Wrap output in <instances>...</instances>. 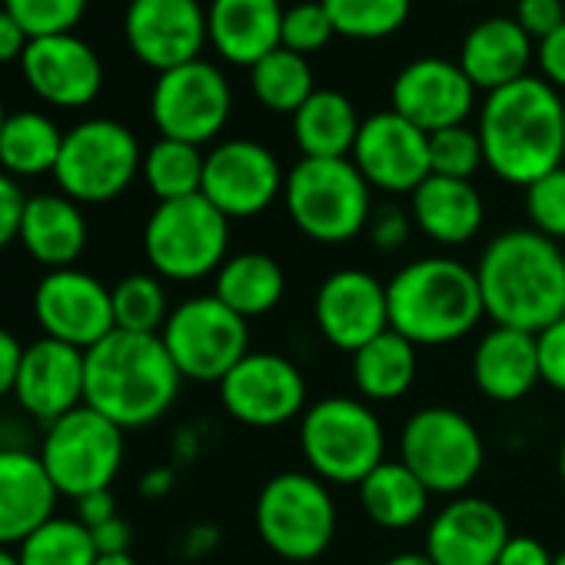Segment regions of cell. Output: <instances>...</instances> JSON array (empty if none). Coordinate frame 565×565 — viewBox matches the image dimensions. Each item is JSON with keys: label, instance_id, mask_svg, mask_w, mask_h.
Segmentation results:
<instances>
[{"label": "cell", "instance_id": "obj_55", "mask_svg": "<svg viewBox=\"0 0 565 565\" xmlns=\"http://www.w3.org/2000/svg\"><path fill=\"white\" fill-rule=\"evenodd\" d=\"M173 489V469H150L143 479H140V492L147 495V499H160V495H167Z\"/></svg>", "mask_w": 565, "mask_h": 565}, {"label": "cell", "instance_id": "obj_44", "mask_svg": "<svg viewBox=\"0 0 565 565\" xmlns=\"http://www.w3.org/2000/svg\"><path fill=\"white\" fill-rule=\"evenodd\" d=\"M413 230H416L413 213L403 210V206H396V203L376 206L373 216H370V226H366L370 243H373V249H380V253H399V249L409 243Z\"/></svg>", "mask_w": 565, "mask_h": 565}, {"label": "cell", "instance_id": "obj_26", "mask_svg": "<svg viewBox=\"0 0 565 565\" xmlns=\"http://www.w3.org/2000/svg\"><path fill=\"white\" fill-rule=\"evenodd\" d=\"M532 61L535 44L515 18H486L472 24L459 47V67L482 94L529 77Z\"/></svg>", "mask_w": 565, "mask_h": 565}, {"label": "cell", "instance_id": "obj_41", "mask_svg": "<svg viewBox=\"0 0 565 565\" xmlns=\"http://www.w3.org/2000/svg\"><path fill=\"white\" fill-rule=\"evenodd\" d=\"M429 167L436 177L452 180H472L479 167H486L479 130L472 127H449L439 134H429Z\"/></svg>", "mask_w": 565, "mask_h": 565}, {"label": "cell", "instance_id": "obj_8", "mask_svg": "<svg viewBox=\"0 0 565 565\" xmlns=\"http://www.w3.org/2000/svg\"><path fill=\"white\" fill-rule=\"evenodd\" d=\"M143 256L170 282L216 276L230 256V220L203 193L157 203L143 223Z\"/></svg>", "mask_w": 565, "mask_h": 565}, {"label": "cell", "instance_id": "obj_54", "mask_svg": "<svg viewBox=\"0 0 565 565\" xmlns=\"http://www.w3.org/2000/svg\"><path fill=\"white\" fill-rule=\"evenodd\" d=\"M216 545H220V529H213V525H193L186 532V539H183V552L193 555V558L196 555H206Z\"/></svg>", "mask_w": 565, "mask_h": 565}, {"label": "cell", "instance_id": "obj_56", "mask_svg": "<svg viewBox=\"0 0 565 565\" xmlns=\"http://www.w3.org/2000/svg\"><path fill=\"white\" fill-rule=\"evenodd\" d=\"M383 565H436L426 552H396Z\"/></svg>", "mask_w": 565, "mask_h": 565}, {"label": "cell", "instance_id": "obj_23", "mask_svg": "<svg viewBox=\"0 0 565 565\" xmlns=\"http://www.w3.org/2000/svg\"><path fill=\"white\" fill-rule=\"evenodd\" d=\"M509 535V519L495 502L456 495L429 519L423 552L436 565H495Z\"/></svg>", "mask_w": 565, "mask_h": 565}, {"label": "cell", "instance_id": "obj_34", "mask_svg": "<svg viewBox=\"0 0 565 565\" xmlns=\"http://www.w3.org/2000/svg\"><path fill=\"white\" fill-rule=\"evenodd\" d=\"M64 147V130L54 117L41 110H18L8 114V124L0 130V170L14 180H34L57 167Z\"/></svg>", "mask_w": 565, "mask_h": 565}, {"label": "cell", "instance_id": "obj_46", "mask_svg": "<svg viewBox=\"0 0 565 565\" xmlns=\"http://www.w3.org/2000/svg\"><path fill=\"white\" fill-rule=\"evenodd\" d=\"M515 21L532 41H545L552 31L565 24V4L562 0H519Z\"/></svg>", "mask_w": 565, "mask_h": 565}, {"label": "cell", "instance_id": "obj_15", "mask_svg": "<svg viewBox=\"0 0 565 565\" xmlns=\"http://www.w3.org/2000/svg\"><path fill=\"white\" fill-rule=\"evenodd\" d=\"M31 310L44 337L84 353L117 330L110 290L81 266L47 269L34 287Z\"/></svg>", "mask_w": 565, "mask_h": 565}, {"label": "cell", "instance_id": "obj_17", "mask_svg": "<svg viewBox=\"0 0 565 565\" xmlns=\"http://www.w3.org/2000/svg\"><path fill=\"white\" fill-rule=\"evenodd\" d=\"M313 323L333 350L353 356L390 330L386 282L360 266L330 273L313 297Z\"/></svg>", "mask_w": 565, "mask_h": 565}, {"label": "cell", "instance_id": "obj_7", "mask_svg": "<svg viewBox=\"0 0 565 565\" xmlns=\"http://www.w3.org/2000/svg\"><path fill=\"white\" fill-rule=\"evenodd\" d=\"M259 542L282 562H313L337 539V502L323 479L313 472H276L263 482L253 505Z\"/></svg>", "mask_w": 565, "mask_h": 565}, {"label": "cell", "instance_id": "obj_6", "mask_svg": "<svg viewBox=\"0 0 565 565\" xmlns=\"http://www.w3.org/2000/svg\"><path fill=\"white\" fill-rule=\"evenodd\" d=\"M282 206L307 239L337 246L366 233L373 216V186L363 180L350 157H300L282 183Z\"/></svg>", "mask_w": 565, "mask_h": 565}, {"label": "cell", "instance_id": "obj_33", "mask_svg": "<svg viewBox=\"0 0 565 565\" xmlns=\"http://www.w3.org/2000/svg\"><path fill=\"white\" fill-rule=\"evenodd\" d=\"M360 505L370 522L390 532H406L419 525L429 512V489L396 459L376 466L360 486Z\"/></svg>", "mask_w": 565, "mask_h": 565}, {"label": "cell", "instance_id": "obj_1", "mask_svg": "<svg viewBox=\"0 0 565 565\" xmlns=\"http://www.w3.org/2000/svg\"><path fill=\"white\" fill-rule=\"evenodd\" d=\"M476 279L492 327L535 337L565 317V253L529 226L492 236L479 253Z\"/></svg>", "mask_w": 565, "mask_h": 565}, {"label": "cell", "instance_id": "obj_62", "mask_svg": "<svg viewBox=\"0 0 565 565\" xmlns=\"http://www.w3.org/2000/svg\"><path fill=\"white\" fill-rule=\"evenodd\" d=\"M456 4H479V0H456Z\"/></svg>", "mask_w": 565, "mask_h": 565}, {"label": "cell", "instance_id": "obj_31", "mask_svg": "<svg viewBox=\"0 0 565 565\" xmlns=\"http://www.w3.org/2000/svg\"><path fill=\"white\" fill-rule=\"evenodd\" d=\"M360 114L343 90H317L294 114V140L303 157L313 160H347L360 137Z\"/></svg>", "mask_w": 565, "mask_h": 565}, {"label": "cell", "instance_id": "obj_28", "mask_svg": "<svg viewBox=\"0 0 565 565\" xmlns=\"http://www.w3.org/2000/svg\"><path fill=\"white\" fill-rule=\"evenodd\" d=\"M409 213L416 230L439 246H466L479 236L486 223V203L472 180H452L436 173H429L413 190Z\"/></svg>", "mask_w": 565, "mask_h": 565}, {"label": "cell", "instance_id": "obj_32", "mask_svg": "<svg viewBox=\"0 0 565 565\" xmlns=\"http://www.w3.org/2000/svg\"><path fill=\"white\" fill-rule=\"evenodd\" d=\"M350 366H353V386L360 399H366L370 406L373 403L380 406V403H396L413 390L416 373H419V356L406 337L386 330L383 337L356 350Z\"/></svg>", "mask_w": 565, "mask_h": 565}, {"label": "cell", "instance_id": "obj_39", "mask_svg": "<svg viewBox=\"0 0 565 565\" xmlns=\"http://www.w3.org/2000/svg\"><path fill=\"white\" fill-rule=\"evenodd\" d=\"M333 31L350 41L393 38L413 11V0H320Z\"/></svg>", "mask_w": 565, "mask_h": 565}, {"label": "cell", "instance_id": "obj_48", "mask_svg": "<svg viewBox=\"0 0 565 565\" xmlns=\"http://www.w3.org/2000/svg\"><path fill=\"white\" fill-rule=\"evenodd\" d=\"M535 64L545 84H552L555 90H565V24L535 44Z\"/></svg>", "mask_w": 565, "mask_h": 565}, {"label": "cell", "instance_id": "obj_35", "mask_svg": "<svg viewBox=\"0 0 565 565\" xmlns=\"http://www.w3.org/2000/svg\"><path fill=\"white\" fill-rule=\"evenodd\" d=\"M249 90L259 107L294 117L317 94L313 67L303 54L279 47L269 57H263L256 67H249Z\"/></svg>", "mask_w": 565, "mask_h": 565}, {"label": "cell", "instance_id": "obj_42", "mask_svg": "<svg viewBox=\"0 0 565 565\" xmlns=\"http://www.w3.org/2000/svg\"><path fill=\"white\" fill-rule=\"evenodd\" d=\"M529 230L562 243L565 239V163L525 186L522 196Z\"/></svg>", "mask_w": 565, "mask_h": 565}, {"label": "cell", "instance_id": "obj_38", "mask_svg": "<svg viewBox=\"0 0 565 565\" xmlns=\"http://www.w3.org/2000/svg\"><path fill=\"white\" fill-rule=\"evenodd\" d=\"M21 565H94L97 545L81 519L54 515L38 532H31L18 548Z\"/></svg>", "mask_w": 565, "mask_h": 565}, {"label": "cell", "instance_id": "obj_10", "mask_svg": "<svg viewBox=\"0 0 565 565\" xmlns=\"http://www.w3.org/2000/svg\"><path fill=\"white\" fill-rule=\"evenodd\" d=\"M399 462L433 495H466L486 466V443L476 423L452 406L416 409L399 433Z\"/></svg>", "mask_w": 565, "mask_h": 565}, {"label": "cell", "instance_id": "obj_57", "mask_svg": "<svg viewBox=\"0 0 565 565\" xmlns=\"http://www.w3.org/2000/svg\"><path fill=\"white\" fill-rule=\"evenodd\" d=\"M94 565H137L130 552H117V555H97Z\"/></svg>", "mask_w": 565, "mask_h": 565}, {"label": "cell", "instance_id": "obj_27", "mask_svg": "<svg viewBox=\"0 0 565 565\" xmlns=\"http://www.w3.org/2000/svg\"><path fill=\"white\" fill-rule=\"evenodd\" d=\"M87 239H90V226L81 203L64 196L61 190L28 196L18 243L28 249L34 263H41L44 269L77 266V259L87 249Z\"/></svg>", "mask_w": 565, "mask_h": 565}, {"label": "cell", "instance_id": "obj_58", "mask_svg": "<svg viewBox=\"0 0 565 565\" xmlns=\"http://www.w3.org/2000/svg\"><path fill=\"white\" fill-rule=\"evenodd\" d=\"M555 469H558V479L565 486V439L558 443V452H555Z\"/></svg>", "mask_w": 565, "mask_h": 565}, {"label": "cell", "instance_id": "obj_40", "mask_svg": "<svg viewBox=\"0 0 565 565\" xmlns=\"http://www.w3.org/2000/svg\"><path fill=\"white\" fill-rule=\"evenodd\" d=\"M90 0H0L28 38H51V34H74L84 21Z\"/></svg>", "mask_w": 565, "mask_h": 565}, {"label": "cell", "instance_id": "obj_30", "mask_svg": "<svg viewBox=\"0 0 565 565\" xmlns=\"http://www.w3.org/2000/svg\"><path fill=\"white\" fill-rule=\"evenodd\" d=\"M213 297L246 323L273 313L287 297V273L279 259L259 249L233 253L213 276Z\"/></svg>", "mask_w": 565, "mask_h": 565}, {"label": "cell", "instance_id": "obj_3", "mask_svg": "<svg viewBox=\"0 0 565 565\" xmlns=\"http://www.w3.org/2000/svg\"><path fill=\"white\" fill-rule=\"evenodd\" d=\"M180 386L183 376L160 337L114 330L87 350L84 406L97 409L124 433L160 423L173 409Z\"/></svg>", "mask_w": 565, "mask_h": 565}, {"label": "cell", "instance_id": "obj_22", "mask_svg": "<svg viewBox=\"0 0 565 565\" xmlns=\"http://www.w3.org/2000/svg\"><path fill=\"white\" fill-rule=\"evenodd\" d=\"M84 386H87V353L67 343H57L51 337H41L24 347L14 399L21 413H28L34 423L51 426L61 416L84 406Z\"/></svg>", "mask_w": 565, "mask_h": 565}, {"label": "cell", "instance_id": "obj_25", "mask_svg": "<svg viewBox=\"0 0 565 565\" xmlns=\"http://www.w3.org/2000/svg\"><path fill=\"white\" fill-rule=\"evenodd\" d=\"M282 14L279 0H210L206 38L226 64L256 67L282 47Z\"/></svg>", "mask_w": 565, "mask_h": 565}, {"label": "cell", "instance_id": "obj_16", "mask_svg": "<svg viewBox=\"0 0 565 565\" xmlns=\"http://www.w3.org/2000/svg\"><path fill=\"white\" fill-rule=\"evenodd\" d=\"M282 183H287V173L266 143L233 137L220 140L206 153L200 193L226 220H253L282 200Z\"/></svg>", "mask_w": 565, "mask_h": 565}, {"label": "cell", "instance_id": "obj_24", "mask_svg": "<svg viewBox=\"0 0 565 565\" xmlns=\"http://www.w3.org/2000/svg\"><path fill=\"white\" fill-rule=\"evenodd\" d=\"M54 489L41 456L28 446H0V545L18 548L57 515Z\"/></svg>", "mask_w": 565, "mask_h": 565}, {"label": "cell", "instance_id": "obj_53", "mask_svg": "<svg viewBox=\"0 0 565 565\" xmlns=\"http://www.w3.org/2000/svg\"><path fill=\"white\" fill-rule=\"evenodd\" d=\"M28 44H31L28 31H24L4 8H0V64H14V61H21L24 51H28Z\"/></svg>", "mask_w": 565, "mask_h": 565}, {"label": "cell", "instance_id": "obj_59", "mask_svg": "<svg viewBox=\"0 0 565 565\" xmlns=\"http://www.w3.org/2000/svg\"><path fill=\"white\" fill-rule=\"evenodd\" d=\"M0 565H21V562H18V552H14V548H4V545H0Z\"/></svg>", "mask_w": 565, "mask_h": 565}, {"label": "cell", "instance_id": "obj_14", "mask_svg": "<svg viewBox=\"0 0 565 565\" xmlns=\"http://www.w3.org/2000/svg\"><path fill=\"white\" fill-rule=\"evenodd\" d=\"M216 390L223 409L249 429L287 426L310 406L303 370L290 356L269 350H249Z\"/></svg>", "mask_w": 565, "mask_h": 565}, {"label": "cell", "instance_id": "obj_51", "mask_svg": "<svg viewBox=\"0 0 565 565\" xmlns=\"http://www.w3.org/2000/svg\"><path fill=\"white\" fill-rule=\"evenodd\" d=\"M117 515H120L117 499H114L110 489H104V492H90V495L77 499V515L74 519H81L87 529H97V525H104V522H110Z\"/></svg>", "mask_w": 565, "mask_h": 565}, {"label": "cell", "instance_id": "obj_47", "mask_svg": "<svg viewBox=\"0 0 565 565\" xmlns=\"http://www.w3.org/2000/svg\"><path fill=\"white\" fill-rule=\"evenodd\" d=\"M28 196L14 177L0 170V249H8L21 236V220H24Z\"/></svg>", "mask_w": 565, "mask_h": 565}, {"label": "cell", "instance_id": "obj_37", "mask_svg": "<svg viewBox=\"0 0 565 565\" xmlns=\"http://www.w3.org/2000/svg\"><path fill=\"white\" fill-rule=\"evenodd\" d=\"M114 297V320L124 333H143L160 337V330L170 320V300L167 287L157 273H130L110 290Z\"/></svg>", "mask_w": 565, "mask_h": 565}, {"label": "cell", "instance_id": "obj_4", "mask_svg": "<svg viewBox=\"0 0 565 565\" xmlns=\"http://www.w3.org/2000/svg\"><path fill=\"white\" fill-rule=\"evenodd\" d=\"M390 330L419 347L466 340L486 317L476 266L456 256H419L386 282Z\"/></svg>", "mask_w": 565, "mask_h": 565}, {"label": "cell", "instance_id": "obj_13", "mask_svg": "<svg viewBox=\"0 0 565 565\" xmlns=\"http://www.w3.org/2000/svg\"><path fill=\"white\" fill-rule=\"evenodd\" d=\"M233 110V90L226 74L210 61H190L163 71L150 90V120L160 137L193 147L213 143Z\"/></svg>", "mask_w": 565, "mask_h": 565}, {"label": "cell", "instance_id": "obj_49", "mask_svg": "<svg viewBox=\"0 0 565 565\" xmlns=\"http://www.w3.org/2000/svg\"><path fill=\"white\" fill-rule=\"evenodd\" d=\"M555 555L535 535H509L495 565H552Z\"/></svg>", "mask_w": 565, "mask_h": 565}, {"label": "cell", "instance_id": "obj_45", "mask_svg": "<svg viewBox=\"0 0 565 565\" xmlns=\"http://www.w3.org/2000/svg\"><path fill=\"white\" fill-rule=\"evenodd\" d=\"M535 356H539V380L565 396V317L535 333Z\"/></svg>", "mask_w": 565, "mask_h": 565}, {"label": "cell", "instance_id": "obj_2", "mask_svg": "<svg viewBox=\"0 0 565 565\" xmlns=\"http://www.w3.org/2000/svg\"><path fill=\"white\" fill-rule=\"evenodd\" d=\"M479 140L486 167L512 186H529L565 163V100L529 74L482 97Z\"/></svg>", "mask_w": 565, "mask_h": 565}, {"label": "cell", "instance_id": "obj_60", "mask_svg": "<svg viewBox=\"0 0 565 565\" xmlns=\"http://www.w3.org/2000/svg\"><path fill=\"white\" fill-rule=\"evenodd\" d=\"M4 124H8V110H4V104H0V130H4Z\"/></svg>", "mask_w": 565, "mask_h": 565}, {"label": "cell", "instance_id": "obj_9", "mask_svg": "<svg viewBox=\"0 0 565 565\" xmlns=\"http://www.w3.org/2000/svg\"><path fill=\"white\" fill-rule=\"evenodd\" d=\"M143 150L137 134L110 117H90L64 130L54 183L74 203H110L140 177Z\"/></svg>", "mask_w": 565, "mask_h": 565}, {"label": "cell", "instance_id": "obj_36", "mask_svg": "<svg viewBox=\"0 0 565 565\" xmlns=\"http://www.w3.org/2000/svg\"><path fill=\"white\" fill-rule=\"evenodd\" d=\"M203 163H206V153L200 147L160 137L157 143H150L143 150L140 177H143L147 190L157 196V203L183 200V196H196L200 193V186H203Z\"/></svg>", "mask_w": 565, "mask_h": 565}, {"label": "cell", "instance_id": "obj_29", "mask_svg": "<svg viewBox=\"0 0 565 565\" xmlns=\"http://www.w3.org/2000/svg\"><path fill=\"white\" fill-rule=\"evenodd\" d=\"M469 370L476 390L492 403H519L542 383L535 337L509 327H492L476 343Z\"/></svg>", "mask_w": 565, "mask_h": 565}, {"label": "cell", "instance_id": "obj_5", "mask_svg": "<svg viewBox=\"0 0 565 565\" xmlns=\"http://www.w3.org/2000/svg\"><path fill=\"white\" fill-rule=\"evenodd\" d=\"M300 452L327 486H360L386 462V429L360 396H327L300 416Z\"/></svg>", "mask_w": 565, "mask_h": 565}, {"label": "cell", "instance_id": "obj_18", "mask_svg": "<svg viewBox=\"0 0 565 565\" xmlns=\"http://www.w3.org/2000/svg\"><path fill=\"white\" fill-rule=\"evenodd\" d=\"M124 41L130 54L163 74L200 61L206 38V8L200 0H130L124 11Z\"/></svg>", "mask_w": 565, "mask_h": 565}, {"label": "cell", "instance_id": "obj_21", "mask_svg": "<svg viewBox=\"0 0 565 565\" xmlns=\"http://www.w3.org/2000/svg\"><path fill=\"white\" fill-rule=\"evenodd\" d=\"M476 87L462 74L459 61L419 57L406 64L390 87V110L416 124L423 134L462 127L476 110Z\"/></svg>", "mask_w": 565, "mask_h": 565}, {"label": "cell", "instance_id": "obj_50", "mask_svg": "<svg viewBox=\"0 0 565 565\" xmlns=\"http://www.w3.org/2000/svg\"><path fill=\"white\" fill-rule=\"evenodd\" d=\"M21 356H24V343H21L8 327H0V399L14 396Z\"/></svg>", "mask_w": 565, "mask_h": 565}, {"label": "cell", "instance_id": "obj_61", "mask_svg": "<svg viewBox=\"0 0 565 565\" xmlns=\"http://www.w3.org/2000/svg\"><path fill=\"white\" fill-rule=\"evenodd\" d=\"M552 565H565V548H562V552L555 555V562H552Z\"/></svg>", "mask_w": 565, "mask_h": 565}, {"label": "cell", "instance_id": "obj_20", "mask_svg": "<svg viewBox=\"0 0 565 565\" xmlns=\"http://www.w3.org/2000/svg\"><path fill=\"white\" fill-rule=\"evenodd\" d=\"M18 64L34 97L57 110L90 107L104 90V61L94 44L77 34L31 38Z\"/></svg>", "mask_w": 565, "mask_h": 565}, {"label": "cell", "instance_id": "obj_11", "mask_svg": "<svg viewBox=\"0 0 565 565\" xmlns=\"http://www.w3.org/2000/svg\"><path fill=\"white\" fill-rule=\"evenodd\" d=\"M124 429L90 406H77L74 413L44 426L38 449L54 489L74 502L110 489L124 469Z\"/></svg>", "mask_w": 565, "mask_h": 565}, {"label": "cell", "instance_id": "obj_12", "mask_svg": "<svg viewBox=\"0 0 565 565\" xmlns=\"http://www.w3.org/2000/svg\"><path fill=\"white\" fill-rule=\"evenodd\" d=\"M160 340L190 383H216L249 353V323L213 294L173 307Z\"/></svg>", "mask_w": 565, "mask_h": 565}, {"label": "cell", "instance_id": "obj_43", "mask_svg": "<svg viewBox=\"0 0 565 565\" xmlns=\"http://www.w3.org/2000/svg\"><path fill=\"white\" fill-rule=\"evenodd\" d=\"M337 38L330 14L323 11L320 0H303V4H294L282 14V47L294 54H317L323 47H330V41Z\"/></svg>", "mask_w": 565, "mask_h": 565}, {"label": "cell", "instance_id": "obj_52", "mask_svg": "<svg viewBox=\"0 0 565 565\" xmlns=\"http://www.w3.org/2000/svg\"><path fill=\"white\" fill-rule=\"evenodd\" d=\"M94 535V545H97V555H117V552H130V542H134V532H130V522L127 519H110L97 529H90Z\"/></svg>", "mask_w": 565, "mask_h": 565}, {"label": "cell", "instance_id": "obj_19", "mask_svg": "<svg viewBox=\"0 0 565 565\" xmlns=\"http://www.w3.org/2000/svg\"><path fill=\"white\" fill-rule=\"evenodd\" d=\"M350 160L373 190L390 196H413V190L433 173L429 134L396 110H380L363 120Z\"/></svg>", "mask_w": 565, "mask_h": 565}]
</instances>
